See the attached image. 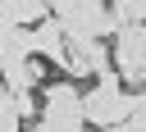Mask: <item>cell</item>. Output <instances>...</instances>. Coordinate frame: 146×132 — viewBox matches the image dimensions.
<instances>
[{
  "label": "cell",
  "mask_w": 146,
  "mask_h": 132,
  "mask_svg": "<svg viewBox=\"0 0 146 132\" xmlns=\"http://www.w3.org/2000/svg\"><path fill=\"white\" fill-rule=\"evenodd\" d=\"M114 23H146V0H105Z\"/></svg>",
  "instance_id": "277c9868"
},
{
  "label": "cell",
  "mask_w": 146,
  "mask_h": 132,
  "mask_svg": "<svg viewBox=\"0 0 146 132\" xmlns=\"http://www.w3.org/2000/svg\"><path fill=\"white\" fill-rule=\"evenodd\" d=\"M78 82L59 77V82H41V114L32 118V127H50V132H73L82 127V105H78Z\"/></svg>",
  "instance_id": "3957f363"
},
{
  "label": "cell",
  "mask_w": 146,
  "mask_h": 132,
  "mask_svg": "<svg viewBox=\"0 0 146 132\" xmlns=\"http://www.w3.org/2000/svg\"><path fill=\"white\" fill-rule=\"evenodd\" d=\"M110 68L132 91L146 82V27L141 23H119L110 32Z\"/></svg>",
  "instance_id": "7a4b0ae2"
},
{
  "label": "cell",
  "mask_w": 146,
  "mask_h": 132,
  "mask_svg": "<svg viewBox=\"0 0 146 132\" xmlns=\"http://www.w3.org/2000/svg\"><path fill=\"white\" fill-rule=\"evenodd\" d=\"M14 127H23V118L14 114V91L0 82V132H14Z\"/></svg>",
  "instance_id": "5b68a950"
},
{
  "label": "cell",
  "mask_w": 146,
  "mask_h": 132,
  "mask_svg": "<svg viewBox=\"0 0 146 132\" xmlns=\"http://www.w3.org/2000/svg\"><path fill=\"white\" fill-rule=\"evenodd\" d=\"M78 105H82V127H105V132H110V127L123 123L128 109H141V105H146V91H141V86H137V91L123 86L119 73L105 68V73H96V86L78 96Z\"/></svg>",
  "instance_id": "6da1fadb"
}]
</instances>
